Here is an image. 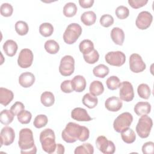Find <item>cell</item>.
<instances>
[{
    "instance_id": "1",
    "label": "cell",
    "mask_w": 154,
    "mask_h": 154,
    "mask_svg": "<svg viewBox=\"0 0 154 154\" xmlns=\"http://www.w3.org/2000/svg\"><path fill=\"white\" fill-rule=\"evenodd\" d=\"M90 136L89 129L84 126H81L74 122H69L62 131L63 140L68 143H72L78 140L84 142L88 139Z\"/></svg>"
},
{
    "instance_id": "2",
    "label": "cell",
    "mask_w": 154,
    "mask_h": 154,
    "mask_svg": "<svg viewBox=\"0 0 154 154\" xmlns=\"http://www.w3.org/2000/svg\"><path fill=\"white\" fill-rule=\"evenodd\" d=\"M18 144L22 154H35L37 152L33 133L29 128H23L20 131Z\"/></svg>"
},
{
    "instance_id": "3",
    "label": "cell",
    "mask_w": 154,
    "mask_h": 154,
    "mask_svg": "<svg viewBox=\"0 0 154 154\" xmlns=\"http://www.w3.org/2000/svg\"><path fill=\"white\" fill-rule=\"evenodd\" d=\"M40 141L42 149L46 153L52 154L55 150V136L54 131L46 128L42 131L40 134Z\"/></svg>"
},
{
    "instance_id": "4",
    "label": "cell",
    "mask_w": 154,
    "mask_h": 154,
    "mask_svg": "<svg viewBox=\"0 0 154 154\" xmlns=\"http://www.w3.org/2000/svg\"><path fill=\"white\" fill-rule=\"evenodd\" d=\"M152 126V119L147 115H143L139 119L135 130L140 137L146 138L149 136Z\"/></svg>"
},
{
    "instance_id": "5",
    "label": "cell",
    "mask_w": 154,
    "mask_h": 154,
    "mask_svg": "<svg viewBox=\"0 0 154 154\" xmlns=\"http://www.w3.org/2000/svg\"><path fill=\"white\" fill-rule=\"evenodd\" d=\"M82 28L79 24L76 23L69 24L63 34L64 42L68 45L73 44L82 34Z\"/></svg>"
},
{
    "instance_id": "6",
    "label": "cell",
    "mask_w": 154,
    "mask_h": 154,
    "mask_svg": "<svg viewBox=\"0 0 154 154\" xmlns=\"http://www.w3.org/2000/svg\"><path fill=\"white\" fill-rule=\"evenodd\" d=\"M133 121V116L129 112H125L120 114L114 121L113 128L117 132H122L129 128Z\"/></svg>"
},
{
    "instance_id": "7",
    "label": "cell",
    "mask_w": 154,
    "mask_h": 154,
    "mask_svg": "<svg viewBox=\"0 0 154 154\" xmlns=\"http://www.w3.org/2000/svg\"><path fill=\"white\" fill-rule=\"evenodd\" d=\"M75 70V60L71 55L64 56L60 61L59 72L64 76H70Z\"/></svg>"
},
{
    "instance_id": "8",
    "label": "cell",
    "mask_w": 154,
    "mask_h": 154,
    "mask_svg": "<svg viewBox=\"0 0 154 154\" xmlns=\"http://www.w3.org/2000/svg\"><path fill=\"white\" fill-rule=\"evenodd\" d=\"M105 59L108 64L113 66L120 67L125 63L126 56L122 51H111L108 52L105 55Z\"/></svg>"
},
{
    "instance_id": "9",
    "label": "cell",
    "mask_w": 154,
    "mask_h": 154,
    "mask_svg": "<svg viewBox=\"0 0 154 154\" xmlns=\"http://www.w3.org/2000/svg\"><path fill=\"white\" fill-rule=\"evenodd\" d=\"M97 149L104 154H113L116 150L114 143L108 140L105 136H99L96 140Z\"/></svg>"
},
{
    "instance_id": "10",
    "label": "cell",
    "mask_w": 154,
    "mask_h": 154,
    "mask_svg": "<svg viewBox=\"0 0 154 154\" xmlns=\"http://www.w3.org/2000/svg\"><path fill=\"white\" fill-rule=\"evenodd\" d=\"M120 99L125 102H131L134 97V88L129 81H123L119 86Z\"/></svg>"
},
{
    "instance_id": "11",
    "label": "cell",
    "mask_w": 154,
    "mask_h": 154,
    "mask_svg": "<svg viewBox=\"0 0 154 154\" xmlns=\"http://www.w3.org/2000/svg\"><path fill=\"white\" fill-rule=\"evenodd\" d=\"M33 53L31 50L25 48L20 51L18 58L17 64L21 67L23 69L28 68L30 67L33 61Z\"/></svg>"
},
{
    "instance_id": "12",
    "label": "cell",
    "mask_w": 154,
    "mask_h": 154,
    "mask_svg": "<svg viewBox=\"0 0 154 154\" xmlns=\"http://www.w3.org/2000/svg\"><path fill=\"white\" fill-rule=\"evenodd\" d=\"M146 65L138 54H132L129 57V68L132 72L138 73L146 69Z\"/></svg>"
},
{
    "instance_id": "13",
    "label": "cell",
    "mask_w": 154,
    "mask_h": 154,
    "mask_svg": "<svg viewBox=\"0 0 154 154\" xmlns=\"http://www.w3.org/2000/svg\"><path fill=\"white\" fill-rule=\"evenodd\" d=\"M153 20L152 14L147 11L140 12L135 20V25L140 29H146L151 25Z\"/></svg>"
},
{
    "instance_id": "14",
    "label": "cell",
    "mask_w": 154,
    "mask_h": 154,
    "mask_svg": "<svg viewBox=\"0 0 154 154\" xmlns=\"http://www.w3.org/2000/svg\"><path fill=\"white\" fill-rule=\"evenodd\" d=\"M1 144L2 145L9 146L11 144L15 138V132L14 129L9 126L4 127L1 131Z\"/></svg>"
},
{
    "instance_id": "15",
    "label": "cell",
    "mask_w": 154,
    "mask_h": 154,
    "mask_svg": "<svg viewBox=\"0 0 154 154\" xmlns=\"http://www.w3.org/2000/svg\"><path fill=\"white\" fill-rule=\"evenodd\" d=\"M71 117L79 122H89L92 120L87 110L80 107L75 108L72 111Z\"/></svg>"
},
{
    "instance_id": "16",
    "label": "cell",
    "mask_w": 154,
    "mask_h": 154,
    "mask_svg": "<svg viewBox=\"0 0 154 154\" xmlns=\"http://www.w3.org/2000/svg\"><path fill=\"white\" fill-rule=\"evenodd\" d=\"M123 106V103L119 97L111 96L108 97L105 102V108L109 111L117 112L119 111Z\"/></svg>"
},
{
    "instance_id": "17",
    "label": "cell",
    "mask_w": 154,
    "mask_h": 154,
    "mask_svg": "<svg viewBox=\"0 0 154 154\" xmlns=\"http://www.w3.org/2000/svg\"><path fill=\"white\" fill-rule=\"evenodd\" d=\"M35 76L34 74L31 72H26L22 73L19 77V84L24 87L28 88L30 87L35 82Z\"/></svg>"
},
{
    "instance_id": "18",
    "label": "cell",
    "mask_w": 154,
    "mask_h": 154,
    "mask_svg": "<svg viewBox=\"0 0 154 154\" xmlns=\"http://www.w3.org/2000/svg\"><path fill=\"white\" fill-rule=\"evenodd\" d=\"M73 89L76 92H82L86 87V80L83 76L76 75L71 80Z\"/></svg>"
},
{
    "instance_id": "19",
    "label": "cell",
    "mask_w": 154,
    "mask_h": 154,
    "mask_svg": "<svg viewBox=\"0 0 154 154\" xmlns=\"http://www.w3.org/2000/svg\"><path fill=\"white\" fill-rule=\"evenodd\" d=\"M110 35L115 44L119 46L123 45L125 40V33L122 29L119 27H114L111 31Z\"/></svg>"
},
{
    "instance_id": "20",
    "label": "cell",
    "mask_w": 154,
    "mask_h": 154,
    "mask_svg": "<svg viewBox=\"0 0 154 154\" xmlns=\"http://www.w3.org/2000/svg\"><path fill=\"white\" fill-rule=\"evenodd\" d=\"M14 94L12 91L6 88H0V103L2 105L7 106L13 99Z\"/></svg>"
},
{
    "instance_id": "21",
    "label": "cell",
    "mask_w": 154,
    "mask_h": 154,
    "mask_svg": "<svg viewBox=\"0 0 154 154\" xmlns=\"http://www.w3.org/2000/svg\"><path fill=\"white\" fill-rule=\"evenodd\" d=\"M134 112L138 116L147 115L150 112L151 105L147 102H138L134 106Z\"/></svg>"
},
{
    "instance_id": "22",
    "label": "cell",
    "mask_w": 154,
    "mask_h": 154,
    "mask_svg": "<svg viewBox=\"0 0 154 154\" xmlns=\"http://www.w3.org/2000/svg\"><path fill=\"white\" fill-rule=\"evenodd\" d=\"M3 50L5 54L8 57H13L18 48L17 44L16 42L13 40H7L3 45Z\"/></svg>"
},
{
    "instance_id": "23",
    "label": "cell",
    "mask_w": 154,
    "mask_h": 154,
    "mask_svg": "<svg viewBox=\"0 0 154 154\" xmlns=\"http://www.w3.org/2000/svg\"><path fill=\"white\" fill-rule=\"evenodd\" d=\"M96 20V15L93 11H87L82 14L81 16V22L87 26L93 25Z\"/></svg>"
},
{
    "instance_id": "24",
    "label": "cell",
    "mask_w": 154,
    "mask_h": 154,
    "mask_svg": "<svg viewBox=\"0 0 154 154\" xmlns=\"http://www.w3.org/2000/svg\"><path fill=\"white\" fill-rule=\"evenodd\" d=\"M82 103L90 109L94 108L96 106L98 103V99L96 96L92 95L90 93H86L82 97Z\"/></svg>"
},
{
    "instance_id": "25",
    "label": "cell",
    "mask_w": 154,
    "mask_h": 154,
    "mask_svg": "<svg viewBox=\"0 0 154 154\" xmlns=\"http://www.w3.org/2000/svg\"><path fill=\"white\" fill-rule=\"evenodd\" d=\"M89 90L90 94L93 96H97L103 93L104 91V87L103 84L99 81H93L90 85Z\"/></svg>"
},
{
    "instance_id": "26",
    "label": "cell",
    "mask_w": 154,
    "mask_h": 154,
    "mask_svg": "<svg viewBox=\"0 0 154 154\" xmlns=\"http://www.w3.org/2000/svg\"><path fill=\"white\" fill-rule=\"evenodd\" d=\"M40 101L43 106L49 107L54 105L55 102V97L51 91H45L40 96Z\"/></svg>"
},
{
    "instance_id": "27",
    "label": "cell",
    "mask_w": 154,
    "mask_h": 154,
    "mask_svg": "<svg viewBox=\"0 0 154 154\" xmlns=\"http://www.w3.org/2000/svg\"><path fill=\"white\" fill-rule=\"evenodd\" d=\"M121 137L125 143L131 144L135 141L136 135L132 129L128 128L121 132Z\"/></svg>"
},
{
    "instance_id": "28",
    "label": "cell",
    "mask_w": 154,
    "mask_h": 154,
    "mask_svg": "<svg viewBox=\"0 0 154 154\" xmlns=\"http://www.w3.org/2000/svg\"><path fill=\"white\" fill-rule=\"evenodd\" d=\"M79 49L83 55H87L94 49V44L90 40L85 39L80 42Z\"/></svg>"
},
{
    "instance_id": "29",
    "label": "cell",
    "mask_w": 154,
    "mask_h": 154,
    "mask_svg": "<svg viewBox=\"0 0 154 154\" xmlns=\"http://www.w3.org/2000/svg\"><path fill=\"white\" fill-rule=\"evenodd\" d=\"M109 72V68L103 64H99L98 66L94 67V69H93V75L95 76L100 78H105L106 76L108 75Z\"/></svg>"
},
{
    "instance_id": "30",
    "label": "cell",
    "mask_w": 154,
    "mask_h": 154,
    "mask_svg": "<svg viewBox=\"0 0 154 154\" xmlns=\"http://www.w3.org/2000/svg\"><path fill=\"white\" fill-rule=\"evenodd\" d=\"M14 116V114L10 110L4 109L0 113V122L3 125H8L13 122Z\"/></svg>"
},
{
    "instance_id": "31",
    "label": "cell",
    "mask_w": 154,
    "mask_h": 154,
    "mask_svg": "<svg viewBox=\"0 0 154 154\" xmlns=\"http://www.w3.org/2000/svg\"><path fill=\"white\" fill-rule=\"evenodd\" d=\"M44 47L46 52L50 54H55L60 50L58 43L54 40H47L45 43Z\"/></svg>"
},
{
    "instance_id": "32",
    "label": "cell",
    "mask_w": 154,
    "mask_h": 154,
    "mask_svg": "<svg viewBox=\"0 0 154 154\" xmlns=\"http://www.w3.org/2000/svg\"><path fill=\"white\" fill-rule=\"evenodd\" d=\"M76 5L72 2L66 3L63 7V14L67 17L74 16L77 12Z\"/></svg>"
},
{
    "instance_id": "33",
    "label": "cell",
    "mask_w": 154,
    "mask_h": 154,
    "mask_svg": "<svg viewBox=\"0 0 154 154\" xmlns=\"http://www.w3.org/2000/svg\"><path fill=\"white\" fill-rule=\"evenodd\" d=\"M94 147L90 143H84L82 145L76 147L75 149V154H93Z\"/></svg>"
},
{
    "instance_id": "34",
    "label": "cell",
    "mask_w": 154,
    "mask_h": 154,
    "mask_svg": "<svg viewBox=\"0 0 154 154\" xmlns=\"http://www.w3.org/2000/svg\"><path fill=\"white\" fill-rule=\"evenodd\" d=\"M137 93L138 96L144 99H148L151 94V90L149 86L146 84H141L138 86Z\"/></svg>"
},
{
    "instance_id": "35",
    "label": "cell",
    "mask_w": 154,
    "mask_h": 154,
    "mask_svg": "<svg viewBox=\"0 0 154 154\" xmlns=\"http://www.w3.org/2000/svg\"><path fill=\"white\" fill-rule=\"evenodd\" d=\"M39 32L42 36L48 37L53 34L54 27L50 23H43L39 26Z\"/></svg>"
},
{
    "instance_id": "36",
    "label": "cell",
    "mask_w": 154,
    "mask_h": 154,
    "mask_svg": "<svg viewBox=\"0 0 154 154\" xmlns=\"http://www.w3.org/2000/svg\"><path fill=\"white\" fill-rule=\"evenodd\" d=\"M15 30L20 35H26L29 30L28 25L26 22L23 20H19L15 23Z\"/></svg>"
},
{
    "instance_id": "37",
    "label": "cell",
    "mask_w": 154,
    "mask_h": 154,
    "mask_svg": "<svg viewBox=\"0 0 154 154\" xmlns=\"http://www.w3.org/2000/svg\"><path fill=\"white\" fill-rule=\"evenodd\" d=\"M106 84L108 89L111 90H115L119 88L120 81L117 76H111L106 79Z\"/></svg>"
},
{
    "instance_id": "38",
    "label": "cell",
    "mask_w": 154,
    "mask_h": 154,
    "mask_svg": "<svg viewBox=\"0 0 154 154\" xmlns=\"http://www.w3.org/2000/svg\"><path fill=\"white\" fill-rule=\"evenodd\" d=\"M18 121L22 124H28L32 118L31 113L26 110L23 109L17 115Z\"/></svg>"
},
{
    "instance_id": "39",
    "label": "cell",
    "mask_w": 154,
    "mask_h": 154,
    "mask_svg": "<svg viewBox=\"0 0 154 154\" xmlns=\"http://www.w3.org/2000/svg\"><path fill=\"white\" fill-rule=\"evenodd\" d=\"M48 122V119L46 115L40 114L37 116L35 117L34 120L33 125L36 128L40 129L43 127H45L47 125Z\"/></svg>"
},
{
    "instance_id": "40",
    "label": "cell",
    "mask_w": 154,
    "mask_h": 154,
    "mask_svg": "<svg viewBox=\"0 0 154 154\" xmlns=\"http://www.w3.org/2000/svg\"><path fill=\"white\" fill-rule=\"evenodd\" d=\"M83 57L85 62L88 64H93L99 60V54L96 49H94L90 53L87 55H83Z\"/></svg>"
},
{
    "instance_id": "41",
    "label": "cell",
    "mask_w": 154,
    "mask_h": 154,
    "mask_svg": "<svg viewBox=\"0 0 154 154\" xmlns=\"http://www.w3.org/2000/svg\"><path fill=\"white\" fill-rule=\"evenodd\" d=\"M116 15L120 19H125L129 15V9L123 5H120L117 7L115 11Z\"/></svg>"
},
{
    "instance_id": "42",
    "label": "cell",
    "mask_w": 154,
    "mask_h": 154,
    "mask_svg": "<svg viewBox=\"0 0 154 154\" xmlns=\"http://www.w3.org/2000/svg\"><path fill=\"white\" fill-rule=\"evenodd\" d=\"M1 14L4 17H10L13 12V8L9 3H3L0 8Z\"/></svg>"
},
{
    "instance_id": "43",
    "label": "cell",
    "mask_w": 154,
    "mask_h": 154,
    "mask_svg": "<svg viewBox=\"0 0 154 154\" xmlns=\"http://www.w3.org/2000/svg\"><path fill=\"white\" fill-rule=\"evenodd\" d=\"M99 22L102 26L108 28L114 23V18L111 15L106 14L100 17Z\"/></svg>"
},
{
    "instance_id": "44",
    "label": "cell",
    "mask_w": 154,
    "mask_h": 154,
    "mask_svg": "<svg viewBox=\"0 0 154 154\" xmlns=\"http://www.w3.org/2000/svg\"><path fill=\"white\" fill-rule=\"evenodd\" d=\"M60 88L61 91L65 93H70L73 91L71 80H65L60 85Z\"/></svg>"
},
{
    "instance_id": "45",
    "label": "cell",
    "mask_w": 154,
    "mask_h": 154,
    "mask_svg": "<svg viewBox=\"0 0 154 154\" xmlns=\"http://www.w3.org/2000/svg\"><path fill=\"white\" fill-rule=\"evenodd\" d=\"M142 152L144 154H152L154 152V143L152 141L145 143L142 146Z\"/></svg>"
},
{
    "instance_id": "46",
    "label": "cell",
    "mask_w": 154,
    "mask_h": 154,
    "mask_svg": "<svg viewBox=\"0 0 154 154\" xmlns=\"http://www.w3.org/2000/svg\"><path fill=\"white\" fill-rule=\"evenodd\" d=\"M128 4L130 6L135 9H137L144 6L147 2V0H128Z\"/></svg>"
},
{
    "instance_id": "47",
    "label": "cell",
    "mask_w": 154,
    "mask_h": 154,
    "mask_svg": "<svg viewBox=\"0 0 154 154\" xmlns=\"http://www.w3.org/2000/svg\"><path fill=\"white\" fill-rule=\"evenodd\" d=\"M25 109L24 105L20 102H15L10 108V111L14 114V116H17L21 111Z\"/></svg>"
},
{
    "instance_id": "48",
    "label": "cell",
    "mask_w": 154,
    "mask_h": 154,
    "mask_svg": "<svg viewBox=\"0 0 154 154\" xmlns=\"http://www.w3.org/2000/svg\"><path fill=\"white\" fill-rule=\"evenodd\" d=\"M94 2V0H79V4L82 8H88L93 6Z\"/></svg>"
},
{
    "instance_id": "49",
    "label": "cell",
    "mask_w": 154,
    "mask_h": 154,
    "mask_svg": "<svg viewBox=\"0 0 154 154\" xmlns=\"http://www.w3.org/2000/svg\"><path fill=\"white\" fill-rule=\"evenodd\" d=\"M64 151H65V149L63 145H62L61 144H57L55 150L53 153L63 154L64 153Z\"/></svg>"
}]
</instances>
